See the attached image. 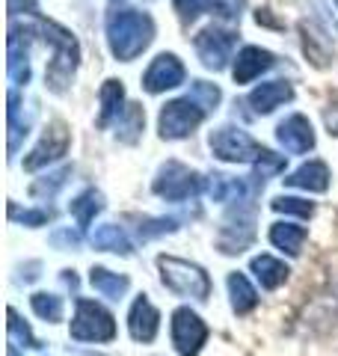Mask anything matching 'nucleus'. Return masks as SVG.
I'll return each instance as SVG.
<instances>
[{
    "instance_id": "obj_18",
    "label": "nucleus",
    "mask_w": 338,
    "mask_h": 356,
    "mask_svg": "<svg viewBox=\"0 0 338 356\" xmlns=\"http://www.w3.org/2000/svg\"><path fill=\"white\" fill-rule=\"evenodd\" d=\"M291 98H294V86L288 81H270V83L255 86L250 98H246V104H250L258 116H267V113H273L276 107L288 104Z\"/></svg>"
},
{
    "instance_id": "obj_37",
    "label": "nucleus",
    "mask_w": 338,
    "mask_h": 356,
    "mask_svg": "<svg viewBox=\"0 0 338 356\" xmlns=\"http://www.w3.org/2000/svg\"><path fill=\"white\" fill-rule=\"evenodd\" d=\"M51 243L56 250H77L81 247V235H77V232H72V229H65V232H56V235L51 238Z\"/></svg>"
},
{
    "instance_id": "obj_13",
    "label": "nucleus",
    "mask_w": 338,
    "mask_h": 356,
    "mask_svg": "<svg viewBox=\"0 0 338 356\" xmlns=\"http://www.w3.org/2000/svg\"><path fill=\"white\" fill-rule=\"evenodd\" d=\"M184 63L175 57V54H157V57L152 60V65L145 69L143 74V89L149 95H161L166 92V89H175L184 83Z\"/></svg>"
},
{
    "instance_id": "obj_32",
    "label": "nucleus",
    "mask_w": 338,
    "mask_h": 356,
    "mask_svg": "<svg viewBox=\"0 0 338 356\" xmlns=\"http://www.w3.org/2000/svg\"><path fill=\"white\" fill-rule=\"evenodd\" d=\"M9 220H21L24 226L39 229V226H48V222L54 220V211L51 208H27V211H18L15 202H9Z\"/></svg>"
},
{
    "instance_id": "obj_30",
    "label": "nucleus",
    "mask_w": 338,
    "mask_h": 356,
    "mask_svg": "<svg viewBox=\"0 0 338 356\" xmlns=\"http://www.w3.org/2000/svg\"><path fill=\"white\" fill-rule=\"evenodd\" d=\"M9 339H13V344H24V348H42V341L33 336V330L24 324V321H21V315L18 312L9 306Z\"/></svg>"
},
{
    "instance_id": "obj_5",
    "label": "nucleus",
    "mask_w": 338,
    "mask_h": 356,
    "mask_svg": "<svg viewBox=\"0 0 338 356\" xmlns=\"http://www.w3.org/2000/svg\"><path fill=\"white\" fill-rule=\"evenodd\" d=\"M152 191L161 199H166V202H187V199L199 196L202 191H208V178L184 166L182 161H166L154 175Z\"/></svg>"
},
{
    "instance_id": "obj_7",
    "label": "nucleus",
    "mask_w": 338,
    "mask_h": 356,
    "mask_svg": "<svg viewBox=\"0 0 338 356\" xmlns=\"http://www.w3.org/2000/svg\"><path fill=\"white\" fill-rule=\"evenodd\" d=\"M39 39L36 21H24V24H9V39H6V74L9 81L24 86L30 83V51L33 42Z\"/></svg>"
},
{
    "instance_id": "obj_22",
    "label": "nucleus",
    "mask_w": 338,
    "mask_h": 356,
    "mask_svg": "<svg viewBox=\"0 0 338 356\" xmlns=\"http://www.w3.org/2000/svg\"><path fill=\"white\" fill-rule=\"evenodd\" d=\"M92 247L95 250H104V252H119V255H131L134 252V243L125 235V229L116 226V222H104L92 232Z\"/></svg>"
},
{
    "instance_id": "obj_31",
    "label": "nucleus",
    "mask_w": 338,
    "mask_h": 356,
    "mask_svg": "<svg viewBox=\"0 0 338 356\" xmlns=\"http://www.w3.org/2000/svg\"><path fill=\"white\" fill-rule=\"evenodd\" d=\"M140 238L143 241H152V238H161V235H172L178 232V220L175 217H154V220H140Z\"/></svg>"
},
{
    "instance_id": "obj_29",
    "label": "nucleus",
    "mask_w": 338,
    "mask_h": 356,
    "mask_svg": "<svg viewBox=\"0 0 338 356\" xmlns=\"http://www.w3.org/2000/svg\"><path fill=\"white\" fill-rule=\"evenodd\" d=\"M69 175H72V166H60L56 172H48L45 178H39V181L30 184V196H36V199H51V196L65 184V178H69Z\"/></svg>"
},
{
    "instance_id": "obj_25",
    "label": "nucleus",
    "mask_w": 338,
    "mask_h": 356,
    "mask_svg": "<svg viewBox=\"0 0 338 356\" xmlns=\"http://www.w3.org/2000/svg\"><path fill=\"white\" fill-rule=\"evenodd\" d=\"M69 211H72L74 220H77V229L86 232L89 226H92L95 214H101V211H104V196H101L95 187H89V191H83L81 196H74V199H72Z\"/></svg>"
},
{
    "instance_id": "obj_9",
    "label": "nucleus",
    "mask_w": 338,
    "mask_h": 356,
    "mask_svg": "<svg viewBox=\"0 0 338 356\" xmlns=\"http://www.w3.org/2000/svg\"><path fill=\"white\" fill-rule=\"evenodd\" d=\"M234 44H238V33L223 30V27H205V30H199L193 39V48L199 54L202 65L211 72H223L225 65H229Z\"/></svg>"
},
{
    "instance_id": "obj_4",
    "label": "nucleus",
    "mask_w": 338,
    "mask_h": 356,
    "mask_svg": "<svg viewBox=\"0 0 338 356\" xmlns=\"http://www.w3.org/2000/svg\"><path fill=\"white\" fill-rule=\"evenodd\" d=\"M157 270H161V282L178 297H193V300L211 297V276L205 273V267L187 259H175V255H157Z\"/></svg>"
},
{
    "instance_id": "obj_23",
    "label": "nucleus",
    "mask_w": 338,
    "mask_h": 356,
    "mask_svg": "<svg viewBox=\"0 0 338 356\" xmlns=\"http://www.w3.org/2000/svg\"><path fill=\"white\" fill-rule=\"evenodd\" d=\"M306 235L309 232L303 226H297V222H273V226H270V243H273L276 250L288 252V255H300L303 252Z\"/></svg>"
},
{
    "instance_id": "obj_6",
    "label": "nucleus",
    "mask_w": 338,
    "mask_h": 356,
    "mask_svg": "<svg viewBox=\"0 0 338 356\" xmlns=\"http://www.w3.org/2000/svg\"><path fill=\"white\" fill-rule=\"evenodd\" d=\"M208 110L202 107L196 98H175V102H169L161 116H157V131H161V140H184L190 137L202 122H205Z\"/></svg>"
},
{
    "instance_id": "obj_28",
    "label": "nucleus",
    "mask_w": 338,
    "mask_h": 356,
    "mask_svg": "<svg viewBox=\"0 0 338 356\" xmlns=\"http://www.w3.org/2000/svg\"><path fill=\"white\" fill-rule=\"evenodd\" d=\"M30 306H33V312H36L42 321H48V324H56V321H63V300L56 297V294L36 291V294L30 297Z\"/></svg>"
},
{
    "instance_id": "obj_39",
    "label": "nucleus",
    "mask_w": 338,
    "mask_h": 356,
    "mask_svg": "<svg viewBox=\"0 0 338 356\" xmlns=\"http://www.w3.org/2000/svg\"><path fill=\"white\" fill-rule=\"evenodd\" d=\"M323 122H326V128H330V134H335V137H338V107L326 110V113H323Z\"/></svg>"
},
{
    "instance_id": "obj_3",
    "label": "nucleus",
    "mask_w": 338,
    "mask_h": 356,
    "mask_svg": "<svg viewBox=\"0 0 338 356\" xmlns=\"http://www.w3.org/2000/svg\"><path fill=\"white\" fill-rule=\"evenodd\" d=\"M107 44H110V54L116 57L119 63H131L137 60L140 54L149 48L152 39H154V21L149 13H140V9H113L107 15Z\"/></svg>"
},
{
    "instance_id": "obj_35",
    "label": "nucleus",
    "mask_w": 338,
    "mask_h": 356,
    "mask_svg": "<svg viewBox=\"0 0 338 356\" xmlns=\"http://www.w3.org/2000/svg\"><path fill=\"white\" fill-rule=\"evenodd\" d=\"M190 98H196V102L211 113V110H217L223 92L214 83H208V81H193V86H190Z\"/></svg>"
},
{
    "instance_id": "obj_15",
    "label": "nucleus",
    "mask_w": 338,
    "mask_h": 356,
    "mask_svg": "<svg viewBox=\"0 0 338 356\" xmlns=\"http://www.w3.org/2000/svg\"><path fill=\"white\" fill-rule=\"evenodd\" d=\"M128 330H131V339H134V341H143V344L154 341L157 330H161V312L154 309V303H152V300L145 297V294H140V297L131 303Z\"/></svg>"
},
{
    "instance_id": "obj_27",
    "label": "nucleus",
    "mask_w": 338,
    "mask_h": 356,
    "mask_svg": "<svg viewBox=\"0 0 338 356\" xmlns=\"http://www.w3.org/2000/svg\"><path fill=\"white\" fill-rule=\"evenodd\" d=\"M143 128H145V113H143V107H140V104H128L125 113H122L119 122H116V140L134 146V143L143 137Z\"/></svg>"
},
{
    "instance_id": "obj_41",
    "label": "nucleus",
    "mask_w": 338,
    "mask_h": 356,
    "mask_svg": "<svg viewBox=\"0 0 338 356\" xmlns=\"http://www.w3.org/2000/svg\"><path fill=\"white\" fill-rule=\"evenodd\" d=\"M335 6H338V0H335Z\"/></svg>"
},
{
    "instance_id": "obj_2",
    "label": "nucleus",
    "mask_w": 338,
    "mask_h": 356,
    "mask_svg": "<svg viewBox=\"0 0 338 356\" xmlns=\"http://www.w3.org/2000/svg\"><path fill=\"white\" fill-rule=\"evenodd\" d=\"M36 27H39V39L51 48V63H48V72H45V83H48L51 92L63 95L74 81L77 63H81V44H77L72 30L60 27L56 21L36 18Z\"/></svg>"
},
{
    "instance_id": "obj_12",
    "label": "nucleus",
    "mask_w": 338,
    "mask_h": 356,
    "mask_svg": "<svg viewBox=\"0 0 338 356\" xmlns=\"http://www.w3.org/2000/svg\"><path fill=\"white\" fill-rule=\"evenodd\" d=\"M69 146H72L69 128H65L63 122H51V125L45 128V134H42V140L33 146V152L24 158V170L27 172H36V170H42V166L60 161L63 154L69 152Z\"/></svg>"
},
{
    "instance_id": "obj_34",
    "label": "nucleus",
    "mask_w": 338,
    "mask_h": 356,
    "mask_svg": "<svg viewBox=\"0 0 338 356\" xmlns=\"http://www.w3.org/2000/svg\"><path fill=\"white\" fill-rule=\"evenodd\" d=\"M214 3H217V0H172L175 13H178V18H182L184 24L196 21L202 13H214Z\"/></svg>"
},
{
    "instance_id": "obj_1",
    "label": "nucleus",
    "mask_w": 338,
    "mask_h": 356,
    "mask_svg": "<svg viewBox=\"0 0 338 356\" xmlns=\"http://www.w3.org/2000/svg\"><path fill=\"white\" fill-rule=\"evenodd\" d=\"M208 143H211L214 158H220L223 163H252L258 178H267L279 170H285V158L264 149L261 143H255L243 128L223 125L211 134Z\"/></svg>"
},
{
    "instance_id": "obj_36",
    "label": "nucleus",
    "mask_w": 338,
    "mask_h": 356,
    "mask_svg": "<svg viewBox=\"0 0 338 356\" xmlns=\"http://www.w3.org/2000/svg\"><path fill=\"white\" fill-rule=\"evenodd\" d=\"M243 6H246V0H217L214 3V15H220L225 21H238L243 15Z\"/></svg>"
},
{
    "instance_id": "obj_10",
    "label": "nucleus",
    "mask_w": 338,
    "mask_h": 356,
    "mask_svg": "<svg viewBox=\"0 0 338 356\" xmlns=\"http://www.w3.org/2000/svg\"><path fill=\"white\" fill-rule=\"evenodd\" d=\"M255 241V217L250 205H234L232 214L225 217L220 235H217V247L225 255H238L243 252L250 243Z\"/></svg>"
},
{
    "instance_id": "obj_11",
    "label": "nucleus",
    "mask_w": 338,
    "mask_h": 356,
    "mask_svg": "<svg viewBox=\"0 0 338 356\" xmlns=\"http://www.w3.org/2000/svg\"><path fill=\"white\" fill-rule=\"evenodd\" d=\"M169 330H172V344L175 350L182 356H199L202 344L208 341V327L205 321H202L193 309H175L172 312V324H169Z\"/></svg>"
},
{
    "instance_id": "obj_20",
    "label": "nucleus",
    "mask_w": 338,
    "mask_h": 356,
    "mask_svg": "<svg viewBox=\"0 0 338 356\" xmlns=\"http://www.w3.org/2000/svg\"><path fill=\"white\" fill-rule=\"evenodd\" d=\"M98 128H107L110 122H119V116L125 113V86H122V81H104V86H101L98 92Z\"/></svg>"
},
{
    "instance_id": "obj_26",
    "label": "nucleus",
    "mask_w": 338,
    "mask_h": 356,
    "mask_svg": "<svg viewBox=\"0 0 338 356\" xmlns=\"http://www.w3.org/2000/svg\"><path fill=\"white\" fill-rule=\"evenodd\" d=\"M225 285H229V297H232V309L238 312V315H246V312H252L255 303H258V291L252 288V282L246 280L243 273H229V280H225Z\"/></svg>"
},
{
    "instance_id": "obj_16",
    "label": "nucleus",
    "mask_w": 338,
    "mask_h": 356,
    "mask_svg": "<svg viewBox=\"0 0 338 356\" xmlns=\"http://www.w3.org/2000/svg\"><path fill=\"white\" fill-rule=\"evenodd\" d=\"M276 57L264 48H258V44H246V48L238 51V57H234V65H232V77L234 83H252L255 77H261L267 69H273Z\"/></svg>"
},
{
    "instance_id": "obj_40",
    "label": "nucleus",
    "mask_w": 338,
    "mask_h": 356,
    "mask_svg": "<svg viewBox=\"0 0 338 356\" xmlns=\"http://www.w3.org/2000/svg\"><path fill=\"white\" fill-rule=\"evenodd\" d=\"M6 356H21V353H18V344H9V350H6Z\"/></svg>"
},
{
    "instance_id": "obj_8",
    "label": "nucleus",
    "mask_w": 338,
    "mask_h": 356,
    "mask_svg": "<svg viewBox=\"0 0 338 356\" xmlns=\"http://www.w3.org/2000/svg\"><path fill=\"white\" fill-rule=\"evenodd\" d=\"M72 339L77 341H113L116 339V321L95 300H77L72 318Z\"/></svg>"
},
{
    "instance_id": "obj_17",
    "label": "nucleus",
    "mask_w": 338,
    "mask_h": 356,
    "mask_svg": "<svg viewBox=\"0 0 338 356\" xmlns=\"http://www.w3.org/2000/svg\"><path fill=\"white\" fill-rule=\"evenodd\" d=\"M6 146H9V161L15 158V152H18V146H21V140L30 134V125H33V116H36V110L33 113H27V116H21L24 113V102H21V95H18V89H9L6 92Z\"/></svg>"
},
{
    "instance_id": "obj_19",
    "label": "nucleus",
    "mask_w": 338,
    "mask_h": 356,
    "mask_svg": "<svg viewBox=\"0 0 338 356\" xmlns=\"http://www.w3.org/2000/svg\"><path fill=\"white\" fill-rule=\"evenodd\" d=\"M330 166L323 161H309L303 163L300 170H294L291 175H285L282 181L285 187H297V191H309V193H326L330 191Z\"/></svg>"
},
{
    "instance_id": "obj_14",
    "label": "nucleus",
    "mask_w": 338,
    "mask_h": 356,
    "mask_svg": "<svg viewBox=\"0 0 338 356\" xmlns=\"http://www.w3.org/2000/svg\"><path fill=\"white\" fill-rule=\"evenodd\" d=\"M276 140L288 154H306V152L314 149V128H312V122L306 116L294 113V116H288L285 122H279Z\"/></svg>"
},
{
    "instance_id": "obj_33",
    "label": "nucleus",
    "mask_w": 338,
    "mask_h": 356,
    "mask_svg": "<svg viewBox=\"0 0 338 356\" xmlns=\"http://www.w3.org/2000/svg\"><path fill=\"white\" fill-rule=\"evenodd\" d=\"M270 208L279 211V214H294V217H312L314 214V202H306V199L297 196H276Z\"/></svg>"
},
{
    "instance_id": "obj_24",
    "label": "nucleus",
    "mask_w": 338,
    "mask_h": 356,
    "mask_svg": "<svg viewBox=\"0 0 338 356\" xmlns=\"http://www.w3.org/2000/svg\"><path fill=\"white\" fill-rule=\"evenodd\" d=\"M89 282H92L95 291L101 297H107V300H122L131 288L128 276L113 273V270H107V267H92V270H89Z\"/></svg>"
},
{
    "instance_id": "obj_21",
    "label": "nucleus",
    "mask_w": 338,
    "mask_h": 356,
    "mask_svg": "<svg viewBox=\"0 0 338 356\" xmlns=\"http://www.w3.org/2000/svg\"><path fill=\"white\" fill-rule=\"evenodd\" d=\"M250 270L255 273V280L261 282V288H267V291H276L291 273L288 264L273 259V255H255V259L250 261Z\"/></svg>"
},
{
    "instance_id": "obj_38",
    "label": "nucleus",
    "mask_w": 338,
    "mask_h": 356,
    "mask_svg": "<svg viewBox=\"0 0 338 356\" xmlns=\"http://www.w3.org/2000/svg\"><path fill=\"white\" fill-rule=\"evenodd\" d=\"M6 9H9V15H13V18L33 15L39 9V0H6Z\"/></svg>"
}]
</instances>
